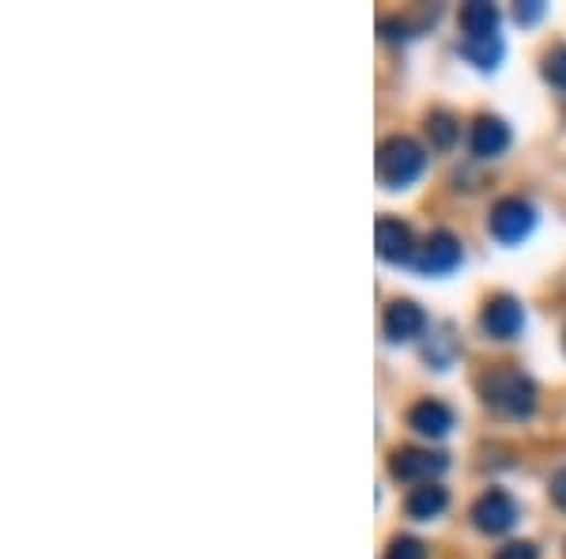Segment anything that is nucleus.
I'll return each instance as SVG.
<instances>
[{
	"label": "nucleus",
	"instance_id": "obj_1",
	"mask_svg": "<svg viewBox=\"0 0 566 559\" xmlns=\"http://www.w3.org/2000/svg\"><path fill=\"white\" fill-rule=\"evenodd\" d=\"M476 386H480L483 405L502 412V416H514V420L533 416L536 386L525 371H517V366H495V371L480 374Z\"/></svg>",
	"mask_w": 566,
	"mask_h": 559
},
{
	"label": "nucleus",
	"instance_id": "obj_2",
	"mask_svg": "<svg viewBox=\"0 0 566 559\" xmlns=\"http://www.w3.org/2000/svg\"><path fill=\"white\" fill-rule=\"evenodd\" d=\"M427 170V152L423 144H416L412 136H389L378 148V178L389 189H408L412 182L423 178Z\"/></svg>",
	"mask_w": 566,
	"mask_h": 559
},
{
	"label": "nucleus",
	"instance_id": "obj_3",
	"mask_svg": "<svg viewBox=\"0 0 566 559\" xmlns=\"http://www.w3.org/2000/svg\"><path fill=\"white\" fill-rule=\"evenodd\" d=\"M517 518H522V507H517L514 495L502 491V488L483 491L480 499L472 503V526H476L480 534H488V537L510 534V529L517 526Z\"/></svg>",
	"mask_w": 566,
	"mask_h": 559
},
{
	"label": "nucleus",
	"instance_id": "obj_4",
	"mask_svg": "<svg viewBox=\"0 0 566 559\" xmlns=\"http://www.w3.org/2000/svg\"><path fill=\"white\" fill-rule=\"evenodd\" d=\"M536 227V208L528 205L525 197H502L495 208H491V235L499 242L514 246L528 238V231Z\"/></svg>",
	"mask_w": 566,
	"mask_h": 559
},
{
	"label": "nucleus",
	"instance_id": "obj_5",
	"mask_svg": "<svg viewBox=\"0 0 566 559\" xmlns=\"http://www.w3.org/2000/svg\"><path fill=\"white\" fill-rule=\"evenodd\" d=\"M446 454H431V451H416V446H405L389 457V476L400 484H434V476L446 473Z\"/></svg>",
	"mask_w": 566,
	"mask_h": 559
},
{
	"label": "nucleus",
	"instance_id": "obj_6",
	"mask_svg": "<svg viewBox=\"0 0 566 559\" xmlns=\"http://www.w3.org/2000/svg\"><path fill=\"white\" fill-rule=\"evenodd\" d=\"M480 325L491 341H514V337L525 329V307L514 296H495V299H488V307H483Z\"/></svg>",
	"mask_w": 566,
	"mask_h": 559
},
{
	"label": "nucleus",
	"instance_id": "obj_7",
	"mask_svg": "<svg viewBox=\"0 0 566 559\" xmlns=\"http://www.w3.org/2000/svg\"><path fill=\"white\" fill-rule=\"evenodd\" d=\"M374 242H378L381 261H389V265L416 261V238H412V227H408L405 219L381 216L378 224H374Z\"/></svg>",
	"mask_w": 566,
	"mask_h": 559
},
{
	"label": "nucleus",
	"instance_id": "obj_8",
	"mask_svg": "<svg viewBox=\"0 0 566 559\" xmlns=\"http://www.w3.org/2000/svg\"><path fill=\"white\" fill-rule=\"evenodd\" d=\"M461 258H464V250H461L458 238L450 231H434L427 238L423 253H419V269H423L427 277H450V272L461 265Z\"/></svg>",
	"mask_w": 566,
	"mask_h": 559
},
{
	"label": "nucleus",
	"instance_id": "obj_9",
	"mask_svg": "<svg viewBox=\"0 0 566 559\" xmlns=\"http://www.w3.org/2000/svg\"><path fill=\"white\" fill-rule=\"evenodd\" d=\"M423 333H427V314H423V307H416L412 299H397L386 310V337L389 341L405 344V341H419Z\"/></svg>",
	"mask_w": 566,
	"mask_h": 559
},
{
	"label": "nucleus",
	"instance_id": "obj_10",
	"mask_svg": "<svg viewBox=\"0 0 566 559\" xmlns=\"http://www.w3.org/2000/svg\"><path fill=\"white\" fill-rule=\"evenodd\" d=\"M469 144H472V155H480V159H499V155L510 148V125L502 122V117L483 114L472 122Z\"/></svg>",
	"mask_w": 566,
	"mask_h": 559
},
{
	"label": "nucleus",
	"instance_id": "obj_11",
	"mask_svg": "<svg viewBox=\"0 0 566 559\" xmlns=\"http://www.w3.org/2000/svg\"><path fill=\"white\" fill-rule=\"evenodd\" d=\"M408 427L423 438H442V435H450V427H453V408L434 397H427L408 412Z\"/></svg>",
	"mask_w": 566,
	"mask_h": 559
},
{
	"label": "nucleus",
	"instance_id": "obj_12",
	"mask_svg": "<svg viewBox=\"0 0 566 559\" xmlns=\"http://www.w3.org/2000/svg\"><path fill=\"white\" fill-rule=\"evenodd\" d=\"M450 507V491L442 488V484H419V488H412V495H408V503H405V510H408V518H416V521H431L438 518L442 510Z\"/></svg>",
	"mask_w": 566,
	"mask_h": 559
},
{
	"label": "nucleus",
	"instance_id": "obj_13",
	"mask_svg": "<svg viewBox=\"0 0 566 559\" xmlns=\"http://www.w3.org/2000/svg\"><path fill=\"white\" fill-rule=\"evenodd\" d=\"M461 31L464 39H495L499 34V8L488 0H472L461 8Z\"/></svg>",
	"mask_w": 566,
	"mask_h": 559
},
{
	"label": "nucleus",
	"instance_id": "obj_14",
	"mask_svg": "<svg viewBox=\"0 0 566 559\" xmlns=\"http://www.w3.org/2000/svg\"><path fill=\"white\" fill-rule=\"evenodd\" d=\"M461 53L476 69L488 72V69H495L499 61H502V39H499V34H495V39H464L461 42Z\"/></svg>",
	"mask_w": 566,
	"mask_h": 559
},
{
	"label": "nucleus",
	"instance_id": "obj_15",
	"mask_svg": "<svg viewBox=\"0 0 566 559\" xmlns=\"http://www.w3.org/2000/svg\"><path fill=\"white\" fill-rule=\"evenodd\" d=\"M427 133H431V144L438 152L453 148V141H458L461 125L453 114H446V110H434V114H427Z\"/></svg>",
	"mask_w": 566,
	"mask_h": 559
},
{
	"label": "nucleus",
	"instance_id": "obj_16",
	"mask_svg": "<svg viewBox=\"0 0 566 559\" xmlns=\"http://www.w3.org/2000/svg\"><path fill=\"white\" fill-rule=\"evenodd\" d=\"M544 80L552 87L566 91V45H552V50L544 53Z\"/></svg>",
	"mask_w": 566,
	"mask_h": 559
},
{
	"label": "nucleus",
	"instance_id": "obj_17",
	"mask_svg": "<svg viewBox=\"0 0 566 559\" xmlns=\"http://www.w3.org/2000/svg\"><path fill=\"white\" fill-rule=\"evenodd\" d=\"M386 559H427V545H423V540H416V537H397L389 545Z\"/></svg>",
	"mask_w": 566,
	"mask_h": 559
},
{
	"label": "nucleus",
	"instance_id": "obj_18",
	"mask_svg": "<svg viewBox=\"0 0 566 559\" xmlns=\"http://www.w3.org/2000/svg\"><path fill=\"white\" fill-rule=\"evenodd\" d=\"M495 559H541L533 540H510L506 548H499Z\"/></svg>",
	"mask_w": 566,
	"mask_h": 559
},
{
	"label": "nucleus",
	"instance_id": "obj_19",
	"mask_svg": "<svg viewBox=\"0 0 566 559\" xmlns=\"http://www.w3.org/2000/svg\"><path fill=\"white\" fill-rule=\"evenodd\" d=\"M544 15V0H525L517 4V23H536Z\"/></svg>",
	"mask_w": 566,
	"mask_h": 559
},
{
	"label": "nucleus",
	"instance_id": "obj_20",
	"mask_svg": "<svg viewBox=\"0 0 566 559\" xmlns=\"http://www.w3.org/2000/svg\"><path fill=\"white\" fill-rule=\"evenodd\" d=\"M552 499H555V507L566 510V469H559L552 476Z\"/></svg>",
	"mask_w": 566,
	"mask_h": 559
},
{
	"label": "nucleus",
	"instance_id": "obj_21",
	"mask_svg": "<svg viewBox=\"0 0 566 559\" xmlns=\"http://www.w3.org/2000/svg\"><path fill=\"white\" fill-rule=\"evenodd\" d=\"M563 344H566V337H563Z\"/></svg>",
	"mask_w": 566,
	"mask_h": 559
}]
</instances>
